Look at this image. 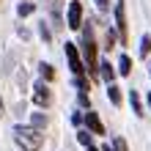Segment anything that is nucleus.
I'll use <instances>...</instances> for the list:
<instances>
[{
  "instance_id": "nucleus-10",
  "label": "nucleus",
  "mask_w": 151,
  "mask_h": 151,
  "mask_svg": "<svg viewBox=\"0 0 151 151\" xmlns=\"http://www.w3.org/2000/svg\"><path fill=\"white\" fill-rule=\"evenodd\" d=\"M129 102H132V110H135L137 115H143V104H140V96H137V91H132V93H129Z\"/></svg>"
},
{
  "instance_id": "nucleus-3",
  "label": "nucleus",
  "mask_w": 151,
  "mask_h": 151,
  "mask_svg": "<svg viewBox=\"0 0 151 151\" xmlns=\"http://www.w3.org/2000/svg\"><path fill=\"white\" fill-rule=\"evenodd\" d=\"M83 52H85V60H88V69H91V72H96V66H99V60H96V44H93V36H91V30H85Z\"/></svg>"
},
{
  "instance_id": "nucleus-15",
  "label": "nucleus",
  "mask_w": 151,
  "mask_h": 151,
  "mask_svg": "<svg viewBox=\"0 0 151 151\" xmlns=\"http://www.w3.org/2000/svg\"><path fill=\"white\" fill-rule=\"evenodd\" d=\"M30 127H36V129L47 127V118H44V115H33V124H30Z\"/></svg>"
},
{
  "instance_id": "nucleus-1",
  "label": "nucleus",
  "mask_w": 151,
  "mask_h": 151,
  "mask_svg": "<svg viewBox=\"0 0 151 151\" xmlns=\"http://www.w3.org/2000/svg\"><path fill=\"white\" fill-rule=\"evenodd\" d=\"M14 137H17V143L22 146V151H39L41 148V132L36 127H17L14 129Z\"/></svg>"
},
{
  "instance_id": "nucleus-12",
  "label": "nucleus",
  "mask_w": 151,
  "mask_h": 151,
  "mask_svg": "<svg viewBox=\"0 0 151 151\" xmlns=\"http://www.w3.org/2000/svg\"><path fill=\"white\" fill-rule=\"evenodd\" d=\"M99 69H102V77H104V83H113V77H115V72H113V66H110V63H102Z\"/></svg>"
},
{
  "instance_id": "nucleus-2",
  "label": "nucleus",
  "mask_w": 151,
  "mask_h": 151,
  "mask_svg": "<svg viewBox=\"0 0 151 151\" xmlns=\"http://www.w3.org/2000/svg\"><path fill=\"white\" fill-rule=\"evenodd\" d=\"M66 60H69V69L74 72V77H80L85 72L83 58H80V52H77V44H72V41H66Z\"/></svg>"
},
{
  "instance_id": "nucleus-17",
  "label": "nucleus",
  "mask_w": 151,
  "mask_h": 151,
  "mask_svg": "<svg viewBox=\"0 0 151 151\" xmlns=\"http://www.w3.org/2000/svg\"><path fill=\"white\" fill-rule=\"evenodd\" d=\"M96 6H99L102 11H107V8H110V0H96Z\"/></svg>"
},
{
  "instance_id": "nucleus-13",
  "label": "nucleus",
  "mask_w": 151,
  "mask_h": 151,
  "mask_svg": "<svg viewBox=\"0 0 151 151\" xmlns=\"http://www.w3.org/2000/svg\"><path fill=\"white\" fill-rule=\"evenodd\" d=\"M39 69H41V77H44V80H52V77H55V72H52V66H50V63H41Z\"/></svg>"
},
{
  "instance_id": "nucleus-8",
  "label": "nucleus",
  "mask_w": 151,
  "mask_h": 151,
  "mask_svg": "<svg viewBox=\"0 0 151 151\" xmlns=\"http://www.w3.org/2000/svg\"><path fill=\"white\" fill-rule=\"evenodd\" d=\"M107 99L118 107V104H121V88H115L113 83H107Z\"/></svg>"
},
{
  "instance_id": "nucleus-7",
  "label": "nucleus",
  "mask_w": 151,
  "mask_h": 151,
  "mask_svg": "<svg viewBox=\"0 0 151 151\" xmlns=\"http://www.w3.org/2000/svg\"><path fill=\"white\" fill-rule=\"evenodd\" d=\"M115 28L121 33V41H127V17H124V3L115 6Z\"/></svg>"
},
{
  "instance_id": "nucleus-6",
  "label": "nucleus",
  "mask_w": 151,
  "mask_h": 151,
  "mask_svg": "<svg viewBox=\"0 0 151 151\" xmlns=\"http://www.w3.org/2000/svg\"><path fill=\"white\" fill-rule=\"evenodd\" d=\"M33 102H36L39 107H47L50 104V88L44 83H36V88H33Z\"/></svg>"
},
{
  "instance_id": "nucleus-19",
  "label": "nucleus",
  "mask_w": 151,
  "mask_h": 151,
  "mask_svg": "<svg viewBox=\"0 0 151 151\" xmlns=\"http://www.w3.org/2000/svg\"><path fill=\"white\" fill-rule=\"evenodd\" d=\"M102 151H115V148H113V146H104V148H102Z\"/></svg>"
},
{
  "instance_id": "nucleus-21",
  "label": "nucleus",
  "mask_w": 151,
  "mask_h": 151,
  "mask_svg": "<svg viewBox=\"0 0 151 151\" xmlns=\"http://www.w3.org/2000/svg\"><path fill=\"white\" fill-rule=\"evenodd\" d=\"M88 151H96V148H93V146H88Z\"/></svg>"
},
{
  "instance_id": "nucleus-14",
  "label": "nucleus",
  "mask_w": 151,
  "mask_h": 151,
  "mask_svg": "<svg viewBox=\"0 0 151 151\" xmlns=\"http://www.w3.org/2000/svg\"><path fill=\"white\" fill-rule=\"evenodd\" d=\"M77 140L88 148V146H91V132H80V135H77Z\"/></svg>"
},
{
  "instance_id": "nucleus-18",
  "label": "nucleus",
  "mask_w": 151,
  "mask_h": 151,
  "mask_svg": "<svg viewBox=\"0 0 151 151\" xmlns=\"http://www.w3.org/2000/svg\"><path fill=\"white\" fill-rule=\"evenodd\" d=\"M115 151H127V143H124V140L118 137V140H115Z\"/></svg>"
},
{
  "instance_id": "nucleus-22",
  "label": "nucleus",
  "mask_w": 151,
  "mask_h": 151,
  "mask_svg": "<svg viewBox=\"0 0 151 151\" xmlns=\"http://www.w3.org/2000/svg\"><path fill=\"white\" fill-rule=\"evenodd\" d=\"M0 107H3V102H0Z\"/></svg>"
},
{
  "instance_id": "nucleus-20",
  "label": "nucleus",
  "mask_w": 151,
  "mask_h": 151,
  "mask_svg": "<svg viewBox=\"0 0 151 151\" xmlns=\"http://www.w3.org/2000/svg\"><path fill=\"white\" fill-rule=\"evenodd\" d=\"M148 107H151V93H148Z\"/></svg>"
},
{
  "instance_id": "nucleus-5",
  "label": "nucleus",
  "mask_w": 151,
  "mask_h": 151,
  "mask_svg": "<svg viewBox=\"0 0 151 151\" xmlns=\"http://www.w3.org/2000/svg\"><path fill=\"white\" fill-rule=\"evenodd\" d=\"M83 121H85V127H88L91 135H104V127H102V121H99V115H96V113L88 110V113L83 115Z\"/></svg>"
},
{
  "instance_id": "nucleus-4",
  "label": "nucleus",
  "mask_w": 151,
  "mask_h": 151,
  "mask_svg": "<svg viewBox=\"0 0 151 151\" xmlns=\"http://www.w3.org/2000/svg\"><path fill=\"white\" fill-rule=\"evenodd\" d=\"M66 22H69V28L77 30L80 25H83V6L77 3V0H72L69 3V11H66Z\"/></svg>"
},
{
  "instance_id": "nucleus-16",
  "label": "nucleus",
  "mask_w": 151,
  "mask_h": 151,
  "mask_svg": "<svg viewBox=\"0 0 151 151\" xmlns=\"http://www.w3.org/2000/svg\"><path fill=\"white\" fill-rule=\"evenodd\" d=\"M28 14H33V3H22L19 6V17H28Z\"/></svg>"
},
{
  "instance_id": "nucleus-11",
  "label": "nucleus",
  "mask_w": 151,
  "mask_h": 151,
  "mask_svg": "<svg viewBox=\"0 0 151 151\" xmlns=\"http://www.w3.org/2000/svg\"><path fill=\"white\" fill-rule=\"evenodd\" d=\"M151 52V36H143L140 39V58H148Z\"/></svg>"
},
{
  "instance_id": "nucleus-9",
  "label": "nucleus",
  "mask_w": 151,
  "mask_h": 151,
  "mask_svg": "<svg viewBox=\"0 0 151 151\" xmlns=\"http://www.w3.org/2000/svg\"><path fill=\"white\" fill-rule=\"evenodd\" d=\"M118 72H121L124 77L132 72V60H129V55H121V60H118Z\"/></svg>"
}]
</instances>
